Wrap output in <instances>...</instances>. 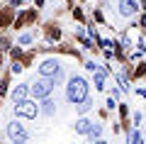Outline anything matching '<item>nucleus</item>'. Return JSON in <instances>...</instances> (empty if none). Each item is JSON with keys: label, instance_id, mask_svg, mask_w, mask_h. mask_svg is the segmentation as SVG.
<instances>
[{"label": "nucleus", "instance_id": "nucleus-1", "mask_svg": "<svg viewBox=\"0 0 146 144\" xmlns=\"http://www.w3.org/2000/svg\"><path fill=\"white\" fill-rule=\"evenodd\" d=\"M83 98H88V81L83 76H71L66 86V100L71 105H78Z\"/></svg>", "mask_w": 146, "mask_h": 144}, {"label": "nucleus", "instance_id": "nucleus-2", "mask_svg": "<svg viewBox=\"0 0 146 144\" xmlns=\"http://www.w3.org/2000/svg\"><path fill=\"white\" fill-rule=\"evenodd\" d=\"M54 88H56V86H54V81H51L49 76H39L34 83H29V93L34 95L36 100H42V98H49V95L54 93Z\"/></svg>", "mask_w": 146, "mask_h": 144}, {"label": "nucleus", "instance_id": "nucleus-3", "mask_svg": "<svg viewBox=\"0 0 146 144\" xmlns=\"http://www.w3.org/2000/svg\"><path fill=\"white\" fill-rule=\"evenodd\" d=\"M15 115H20V117H27V120H34L36 115H39V105L34 103V100H17L15 105Z\"/></svg>", "mask_w": 146, "mask_h": 144}, {"label": "nucleus", "instance_id": "nucleus-4", "mask_svg": "<svg viewBox=\"0 0 146 144\" xmlns=\"http://www.w3.org/2000/svg\"><path fill=\"white\" fill-rule=\"evenodd\" d=\"M56 71H61V64H58L56 59H44V61L39 64V76H49L51 78Z\"/></svg>", "mask_w": 146, "mask_h": 144}, {"label": "nucleus", "instance_id": "nucleus-5", "mask_svg": "<svg viewBox=\"0 0 146 144\" xmlns=\"http://www.w3.org/2000/svg\"><path fill=\"white\" fill-rule=\"evenodd\" d=\"M7 137H10L12 142H25L27 132H25V127H22L20 122H10L7 125Z\"/></svg>", "mask_w": 146, "mask_h": 144}, {"label": "nucleus", "instance_id": "nucleus-6", "mask_svg": "<svg viewBox=\"0 0 146 144\" xmlns=\"http://www.w3.org/2000/svg\"><path fill=\"white\" fill-rule=\"evenodd\" d=\"M136 10H139L136 0H119V15L122 17H131Z\"/></svg>", "mask_w": 146, "mask_h": 144}, {"label": "nucleus", "instance_id": "nucleus-7", "mask_svg": "<svg viewBox=\"0 0 146 144\" xmlns=\"http://www.w3.org/2000/svg\"><path fill=\"white\" fill-rule=\"evenodd\" d=\"M10 95H12V100H15V103H17V100H25L27 95H29V86H27V83H22V86L12 88V93H10Z\"/></svg>", "mask_w": 146, "mask_h": 144}, {"label": "nucleus", "instance_id": "nucleus-8", "mask_svg": "<svg viewBox=\"0 0 146 144\" xmlns=\"http://www.w3.org/2000/svg\"><path fill=\"white\" fill-rule=\"evenodd\" d=\"M39 113L54 115V113H56V103H54V100H49V98H42V108H39Z\"/></svg>", "mask_w": 146, "mask_h": 144}, {"label": "nucleus", "instance_id": "nucleus-9", "mask_svg": "<svg viewBox=\"0 0 146 144\" xmlns=\"http://www.w3.org/2000/svg\"><path fill=\"white\" fill-rule=\"evenodd\" d=\"M95 73V88L98 90H102L105 88V76H107V68H98V71H93Z\"/></svg>", "mask_w": 146, "mask_h": 144}, {"label": "nucleus", "instance_id": "nucleus-10", "mask_svg": "<svg viewBox=\"0 0 146 144\" xmlns=\"http://www.w3.org/2000/svg\"><path fill=\"white\" fill-rule=\"evenodd\" d=\"M90 125H93V122H90L88 117H80L78 122L73 125V127H76V132H78V134H88V129H90Z\"/></svg>", "mask_w": 146, "mask_h": 144}, {"label": "nucleus", "instance_id": "nucleus-11", "mask_svg": "<svg viewBox=\"0 0 146 144\" xmlns=\"http://www.w3.org/2000/svg\"><path fill=\"white\" fill-rule=\"evenodd\" d=\"M90 108H93V100H90V98H83V100L78 103V113H80V115H85Z\"/></svg>", "mask_w": 146, "mask_h": 144}, {"label": "nucleus", "instance_id": "nucleus-12", "mask_svg": "<svg viewBox=\"0 0 146 144\" xmlns=\"http://www.w3.org/2000/svg\"><path fill=\"white\" fill-rule=\"evenodd\" d=\"M100 134H102V127H100V125H90V129H88V139H98Z\"/></svg>", "mask_w": 146, "mask_h": 144}, {"label": "nucleus", "instance_id": "nucleus-13", "mask_svg": "<svg viewBox=\"0 0 146 144\" xmlns=\"http://www.w3.org/2000/svg\"><path fill=\"white\" fill-rule=\"evenodd\" d=\"M32 39H34V37H32L29 32H25V34L17 37V42H20V44H25V46H27V44H32Z\"/></svg>", "mask_w": 146, "mask_h": 144}, {"label": "nucleus", "instance_id": "nucleus-14", "mask_svg": "<svg viewBox=\"0 0 146 144\" xmlns=\"http://www.w3.org/2000/svg\"><path fill=\"white\" fill-rule=\"evenodd\" d=\"M139 142H141V134L136 132V129H131L129 132V144H139Z\"/></svg>", "mask_w": 146, "mask_h": 144}, {"label": "nucleus", "instance_id": "nucleus-15", "mask_svg": "<svg viewBox=\"0 0 146 144\" xmlns=\"http://www.w3.org/2000/svg\"><path fill=\"white\" fill-rule=\"evenodd\" d=\"M85 68H88V71H98V64H95V61H88V64H85Z\"/></svg>", "mask_w": 146, "mask_h": 144}, {"label": "nucleus", "instance_id": "nucleus-16", "mask_svg": "<svg viewBox=\"0 0 146 144\" xmlns=\"http://www.w3.org/2000/svg\"><path fill=\"white\" fill-rule=\"evenodd\" d=\"M117 81H119V86L124 88V90H127V88H129V86H127V78H124V76H117Z\"/></svg>", "mask_w": 146, "mask_h": 144}, {"label": "nucleus", "instance_id": "nucleus-17", "mask_svg": "<svg viewBox=\"0 0 146 144\" xmlns=\"http://www.w3.org/2000/svg\"><path fill=\"white\" fill-rule=\"evenodd\" d=\"M139 122H141V113H134V127H136Z\"/></svg>", "mask_w": 146, "mask_h": 144}, {"label": "nucleus", "instance_id": "nucleus-18", "mask_svg": "<svg viewBox=\"0 0 146 144\" xmlns=\"http://www.w3.org/2000/svg\"><path fill=\"white\" fill-rule=\"evenodd\" d=\"M10 5H12V7H20L22 3H20V0H10Z\"/></svg>", "mask_w": 146, "mask_h": 144}]
</instances>
